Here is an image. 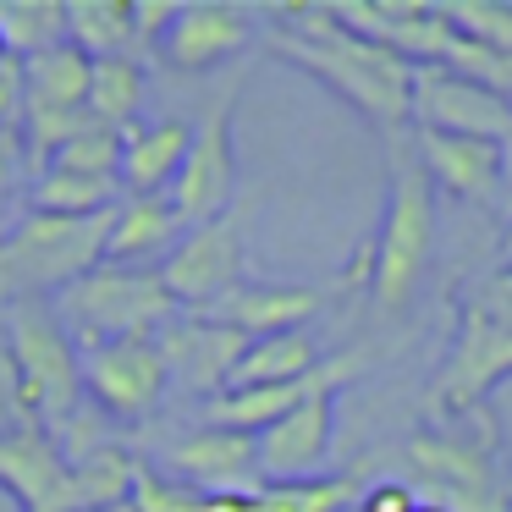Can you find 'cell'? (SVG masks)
<instances>
[{
    "label": "cell",
    "mask_w": 512,
    "mask_h": 512,
    "mask_svg": "<svg viewBox=\"0 0 512 512\" xmlns=\"http://www.w3.org/2000/svg\"><path fill=\"white\" fill-rule=\"evenodd\" d=\"M265 23H270V34H265L270 56L309 72L320 89H331L342 105H353L380 133L397 138L408 127L413 61H402L397 50L353 34L347 23H336L331 6H292V12H270Z\"/></svg>",
    "instance_id": "1"
},
{
    "label": "cell",
    "mask_w": 512,
    "mask_h": 512,
    "mask_svg": "<svg viewBox=\"0 0 512 512\" xmlns=\"http://www.w3.org/2000/svg\"><path fill=\"white\" fill-rule=\"evenodd\" d=\"M435 265V182L424 171L419 149L391 138V188L380 210V232L369 254L353 265V281H364L369 309L380 320H402L419 303L424 276Z\"/></svg>",
    "instance_id": "2"
},
{
    "label": "cell",
    "mask_w": 512,
    "mask_h": 512,
    "mask_svg": "<svg viewBox=\"0 0 512 512\" xmlns=\"http://www.w3.org/2000/svg\"><path fill=\"white\" fill-rule=\"evenodd\" d=\"M402 463L419 479V501L441 512H512V468L501 463L490 413L419 430L402 446Z\"/></svg>",
    "instance_id": "3"
},
{
    "label": "cell",
    "mask_w": 512,
    "mask_h": 512,
    "mask_svg": "<svg viewBox=\"0 0 512 512\" xmlns=\"http://www.w3.org/2000/svg\"><path fill=\"white\" fill-rule=\"evenodd\" d=\"M111 215L61 221V215L28 210L12 232H0V309L61 298V292L78 287L89 270H100L105 265V237H111Z\"/></svg>",
    "instance_id": "4"
},
{
    "label": "cell",
    "mask_w": 512,
    "mask_h": 512,
    "mask_svg": "<svg viewBox=\"0 0 512 512\" xmlns=\"http://www.w3.org/2000/svg\"><path fill=\"white\" fill-rule=\"evenodd\" d=\"M0 331L12 342L17 375H23L39 430H61L89 402V391H83V347L72 342L67 320L50 303H12V309H0Z\"/></svg>",
    "instance_id": "5"
},
{
    "label": "cell",
    "mask_w": 512,
    "mask_h": 512,
    "mask_svg": "<svg viewBox=\"0 0 512 512\" xmlns=\"http://www.w3.org/2000/svg\"><path fill=\"white\" fill-rule=\"evenodd\" d=\"M56 314L83 342H122V336H160L177 320V298L166 292L160 270H122L100 265L56 298Z\"/></svg>",
    "instance_id": "6"
},
{
    "label": "cell",
    "mask_w": 512,
    "mask_h": 512,
    "mask_svg": "<svg viewBox=\"0 0 512 512\" xmlns=\"http://www.w3.org/2000/svg\"><path fill=\"white\" fill-rule=\"evenodd\" d=\"M160 281L177 298L182 314H204L248 281V204H232L221 221L193 226L171 259L160 265Z\"/></svg>",
    "instance_id": "7"
},
{
    "label": "cell",
    "mask_w": 512,
    "mask_h": 512,
    "mask_svg": "<svg viewBox=\"0 0 512 512\" xmlns=\"http://www.w3.org/2000/svg\"><path fill=\"white\" fill-rule=\"evenodd\" d=\"M501 380H512V331L457 303L452 347H446L441 369H435V380H430V413L441 424L468 419V413H479V402H485Z\"/></svg>",
    "instance_id": "8"
},
{
    "label": "cell",
    "mask_w": 512,
    "mask_h": 512,
    "mask_svg": "<svg viewBox=\"0 0 512 512\" xmlns=\"http://www.w3.org/2000/svg\"><path fill=\"white\" fill-rule=\"evenodd\" d=\"M83 391L105 419L138 424L166 402L171 369L160 336H122V342H83Z\"/></svg>",
    "instance_id": "9"
},
{
    "label": "cell",
    "mask_w": 512,
    "mask_h": 512,
    "mask_svg": "<svg viewBox=\"0 0 512 512\" xmlns=\"http://www.w3.org/2000/svg\"><path fill=\"white\" fill-rule=\"evenodd\" d=\"M413 133H452V138H485L512 155V100L468 83L452 67H413L408 94Z\"/></svg>",
    "instance_id": "10"
},
{
    "label": "cell",
    "mask_w": 512,
    "mask_h": 512,
    "mask_svg": "<svg viewBox=\"0 0 512 512\" xmlns=\"http://www.w3.org/2000/svg\"><path fill=\"white\" fill-rule=\"evenodd\" d=\"M237 94L243 89H226L221 100L204 111V122L193 127V149L182 160L177 182H171V204L177 215L193 226H210L232 210L237 199V149H232V111H237Z\"/></svg>",
    "instance_id": "11"
},
{
    "label": "cell",
    "mask_w": 512,
    "mask_h": 512,
    "mask_svg": "<svg viewBox=\"0 0 512 512\" xmlns=\"http://www.w3.org/2000/svg\"><path fill=\"white\" fill-rule=\"evenodd\" d=\"M166 474L182 479L188 490L221 501V496H259L265 474H259V435L221 430V424H199V430L177 435L166 446Z\"/></svg>",
    "instance_id": "12"
},
{
    "label": "cell",
    "mask_w": 512,
    "mask_h": 512,
    "mask_svg": "<svg viewBox=\"0 0 512 512\" xmlns=\"http://www.w3.org/2000/svg\"><path fill=\"white\" fill-rule=\"evenodd\" d=\"M347 281H353V270H347L342 281H331V287H298V281H243V287L226 292L221 303H210L199 320H215V325H226V331L248 336V342H259V336H287V331H303V325H309L314 314H320L325 303L347 287Z\"/></svg>",
    "instance_id": "13"
},
{
    "label": "cell",
    "mask_w": 512,
    "mask_h": 512,
    "mask_svg": "<svg viewBox=\"0 0 512 512\" xmlns=\"http://www.w3.org/2000/svg\"><path fill=\"white\" fill-rule=\"evenodd\" d=\"M364 375V353H331L314 375L287 380V386H248V391H221L215 402H204V424H221V430H243V435H265L276 419H287L292 408H303L309 397L325 391H342L347 380Z\"/></svg>",
    "instance_id": "14"
},
{
    "label": "cell",
    "mask_w": 512,
    "mask_h": 512,
    "mask_svg": "<svg viewBox=\"0 0 512 512\" xmlns=\"http://www.w3.org/2000/svg\"><path fill=\"white\" fill-rule=\"evenodd\" d=\"M160 353H166L171 386L215 402L232 386L237 364H243V353H248V336L226 331V325H215V320H199V314H177V320L160 331Z\"/></svg>",
    "instance_id": "15"
},
{
    "label": "cell",
    "mask_w": 512,
    "mask_h": 512,
    "mask_svg": "<svg viewBox=\"0 0 512 512\" xmlns=\"http://www.w3.org/2000/svg\"><path fill=\"white\" fill-rule=\"evenodd\" d=\"M259 39V17L243 6H177L155 56L171 72H215Z\"/></svg>",
    "instance_id": "16"
},
{
    "label": "cell",
    "mask_w": 512,
    "mask_h": 512,
    "mask_svg": "<svg viewBox=\"0 0 512 512\" xmlns=\"http://www.w3.org/2000/svg\"><path fill=\"white\" fill-rule=\"evenodd\" d=\"M336 397L342 391L309 397L303 408H292L287 419H276L259 435V474H265V485L320 479L325 457H331V441H336Z\"/></svg>",
    "instance_id": "17"
},
{
    "label": "cell",
    "mask_w": 512,
    "mask_h": 512,
    "mask_svg": "<svg viewBox=\"0 0 512 512\" xmlns=\"http://www.w3.org/2000/svg\"><path fill=\"white\" fill-rule=\"evenodd\" d=\"M424 171H430L435 193H452L463 204H501L507 193L512 155L485 138H452V133H413Z\"/></svg>",
    "instance_id": "18"
},
{
    "label": "cell",
    "mask_w": 512,
    "mask_h": 512,
    "mask_svg": "<svg viewBox=\"0 0 512 512\" xmlns=\"http://www.w3.org/2000/svg\"><path fill=\"white\" fill-rule=\"evenodd\" d=\"M0 490L17 501V512H72V463L50 430L0 435Z\"/></svg>",
    "instance_id": "19"
},
{
    "label": "cell",
    "mask_w": 512,
    "mask_h": 512,
    "mask_svg": "<svg viewBox=\"0 0 512 512\" xmlns=\"http://www.w3.org/2000/svg\"><path fill=\"white\" fill-rule=\"evenodd\" d=\"M182 237H188V221L177 215L171 193L122 199V204H116V215H111V237H105V265H122V270H160Z\"/></svg>",
    "instance_id": "20"
},
{
    "label": "cell",
    "mask_w": 512,
    "mask_h": 512,
    "mask_svg": "<svg viewBox=\"0 0 512 512\" xmlns=\"http://www.w3.org/2000/svg\"><path fill=\"white\" fill-rule=\"evenodd\" d=\"M188 149H193V122H182V116L127 127L122 133V193L127 199L171 193V182H177Z\"/></svg>",
    "instance_id": "21"
},
{
    "label": "cell",
    "mask_w": 512,
    "mask_h": 512,
    "mask_svg": "<svg viewBox=\"0 0 512 512\" xmlns=\"http://www.w3.org/2000/svg\"><path fill=\"white\" fill-rule=\"evenodd\" d=\"M67 45L89 61H138V0H72L67 6Z\"/></svg>",
    "instance_id": "22"
},
{
    "label": "cell",
    "mask_w": 512,
    "mask_h": 512,
    "mask_svg": "<svg viewBox=\"0 0 512 512\" xmlns=\"http://www.w3.org/2000/svg\"><path fill=\"white\" fill-rule=\"evenodd\" d=\"M89 78L94 61L78 45H56L45 56L23 61V94H28V116H72L89 111Z\"/></svg>",
    "instance_id": "23"
},
{
    "label": "cell",
    "mask_w": 512,
    "mask_h": 512,
    "mask_svg": "<svg viewBox=\"0 0 512 512\" xmlns=\"http://www.w3.org/2000/svg\"><path fill=\"white\" fill-rule=\"evenodd\" d=\"M122 182L116 177H83V171L45 166L28 182V204L34 215H61V221H89V215H111L122 204Z\"/></svg>",
    "instance_id": "24"
},
{
    "label": "cell",
    "mask_w": 512,
    "mask_h": 512,
    "mask_svg": "<svg viewBox=\"0 0 512 512\" xmlns=\"http://www.w3.org/2000/svg\"><path fill=\"white\" fill-rule=\"evenodd\" d=\"M325 364V353L314 347L309 331H287V336H259L248 342L243 364H237L232 386L226 391H248V386H287V380H303Z\"/></svg>",
    "instance_id": "25"
},
{
    "label": "cell",
    "mask_w": 512,
    "mask_h": 512,
    "mask_svg": "<svg viewBox=\"0 0 512 512\" xmlns=\"http://www.w3.org/2000/svg\"><path fill=\"white\" fill-rule=\"evenodd\" d=\"M369 463H353L342 474H320V479H298V485H265L259 496H248V512H347L364 496Z\"/></svg>",
    "instance_id": "26"
},
{
    "label": "cell",
    "mask_w": 512,
    "mask_h": 512,
    "mask_svg": "<svg viewBox=\"0 0 512 512\" xmlns=\"http://www.w3.org/2000/svg\"><path fill=\"white\" fill-rule=\"evenodd\" d=\"M0 45L12 61H34L67 45V6L61 0H0Z\"/></svg>",
    "instance_id": "27"
},
{
    "label": "cell",
    "mask_w": 512,
    "mask_h": 512,
    "mask_svg": "<svg viewBox=\"0 0 512 512\" xmlns=\"http://www.w3.org/2000/svg\"><path fill=\"white\" fill-rule=\"evenodd\" d=\"M138 111H144V61H94L89 78V116L116 133L138 127Z\"/></svg>",
    "instance_id": "28"
},
{
    "label": "cell",
    "mask_w": 512,
    "mask_h": 512,
    "mask_svg": "<svg viewBox=\"0 0 512 512\" xmlns=\"http://www.w3.org/2000/svg\"><path fill=\"white\" fill-rule=\"evenodd\" d=\"M50 166L83 171V177H116V182H122V133H116V127H105V122H89L56 160H50Z\"/></svg>",
    "instance_id": "29"
},
{
    "label": "cell",
    "mask_w": 512,
    "mask_h": 512,
    "mask_svg": "<svg viewBox=\"0 0 512 512\" xmlns=\"http://www.w3.org/2000/svg\"><path fill=\"white\" fill-rule=\"evenodd\" d=\"M441 17L463 39L512 56V6H507V0H463V6H441Z\"/></svg>",
    "instance_id": "30"
},
{
    "label": "cell",
    "mask_w": 512,
    "mask_h": 512,
    "mask_svg": "<svg viewBox=\"0 0 512 512\" xmlns=\"http://www.w3.org/2000/svg\"><path fill=\"white\" fill-rule=\"evenodd\" d=\"M127 512H210V496L188 490L182 479L160 474V468L138 463V474H133V496H127Z\"/></svg>",
    "instance_id": "31"
},
{
    "label": "cell",
    "mask_w": 512,
    "mask_h": 512,
    "mask_svg": "<svg viewBox=\"0 0 512 512\" xmlns=\"http://www.w3.org/2000/svg\"><path fill=\"white\" fill-rule=\"evenodd\" d=\"M17 430H39L34 408H28V391H23V375H17V358H12V342L0 331V435H17Z\"/></svg>",
    "instance_id": "32"
},
{
    "label": "cell",
    "mask_w": 512,
    "mask_h": 512,
    "mask_svg": "<svg viewBox=\"0 0 512 512\" xmlns=\"http://www.w3.org/2000/svg\"><path fill=\"white\" fill-rule=\"evenodd\" d=\"M457 303L512 331V276H507V270H490V276H479L474 287H463V298H457Z\"/></svg>",
    "instance_id": "33"
},
{
    "label": "cell",
    "mask_w": 512,
    "mask_h": 512,
    "mask_svg": "<svg viewBox=\"0 0 512 512\" xmlns=\"http://www.w3.org/2000/svg\"><path fill=\"white\" fill-rule=\"evenodd\" d=\"M28 94H23V61H0V138L23 133Z\"/></svg>",
    "instance_id": "34"
},
{
    "label": "cell",
    "mask_w": 512,
    "mask_h": 512,
    "mask_svg": "<svg viewBox=\"0 0 512 512\" xmlns=\"http://www.w3.org/2000/svg\"><path fill=\"white\" fill-rule=\"evenodd\" d=\"M23 177H34V171H28V155H23V133H12L0 138V204L23 188Z\"/></svg>",
    "instance_id": "35"
},
{
    "label": "cell",
    "mask_w": 512,
    "mask_h": 512,
    "mask_svg": "<svg viewBox=\"0 0 512 512\" xmlns=\"http://www.w3.org/2000/svg\"><path fill=\"white\" fill-rule=\"evenodd\" d=\"M358 512H419V490L413 485H369L358 496Z\"/></svg>",
    "instance_id": "36"
},
{
    "label": "cell",
    "mask_w": 512,
    "mask_h": 512,
    "mask_svg": "<svg viewBox=\"0 0 512 512\" xmlns=\"http://www.w3.org/2000/svg\"><path fill=\"white\" fill-rule=\"evenodd\" d=\"M496 259H501L496 270H507V276H512V221H507V232H501V243H496Z\"/></svg>",
    "instance_id": "37"
},
{
    "label": "cell",
    "mask_w": 512,
    "mask_h": 512,
    "mask_svg": "<svg viewBox=\"0 0 512 512\" xmlns=\"http://www.w3.org/2000/svg\"><path fill=\"white\" fill-rule=\"evenodd\" d=\"M501 215L512 221V171H507V193H501Z\"/></svg>",
    "instance_id": "38"
},
{
    "label": "cell",
    "mask_w": 512,
    "mask_h": 512,
    "mask_svg": "<svg viewBox=\"0 0 512 512\" xmlns=\"http://www.w3.org/2000/svg\"><path fill=\"white\" fill-rule=\"evenodd\" d=\"M419 512H441V507H435V501H419Z\"/></svg>",
    "instance_id": "39"
},
{
    "label": "cell",
    "mask_w": 512,
    "mask_h": 512,
    "mask_svg": "<svg viewBox=\"0 0 512 512\" xmlns=\"http://www.w3.org/2000/svg\"><path fill=\"white\" fill-rule=\"evenodd\" d=\"M0 61H12V56H6V45H0Z\"/></svg>",
    "instance_id": "40"
},
{
    "label": "cell",
    "mask_w": 512,
    "mask_h": 512,
    "mask_svg": "<svg viewBox=\"0 0 512 512\" xmlns=\"http://www.w3.org/2000/svg\"><path fill=\"white\" fill-rule=\"evenodd\" d=\"M122 512H127V507H122Z\"/></svg>",
    "instance_id": "41"
}]
</instances>
